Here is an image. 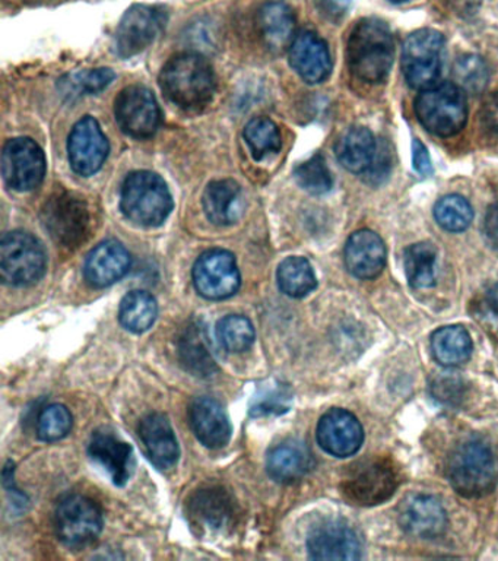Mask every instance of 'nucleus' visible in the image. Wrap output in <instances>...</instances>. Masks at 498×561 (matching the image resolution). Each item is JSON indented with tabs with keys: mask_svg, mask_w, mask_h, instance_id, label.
Returning <instances> with one entry per match:
<instances>
[{
	"mask_svg": "<svg viewBox=\"0 0 498 561\" xmlns=\"http://www.w3.org/2000/svg\"><path fill=\"white\" fill-rule=\"evenodd\" d=\"M159 87L177 107L197 112L213 101L215 75L213 66L197 53H180L163 66Z\"/></svg>",
	"mask_w": 498,
	"mask_h": 561,
	"instance_id": "obj_1",
	"label": "nucleus"
},
{
	"mask_svg": "<svg viewBox=\"0 0 498 561\" xmlns=\"http://www.w3.org/2000/svg\"><path fill=\"white\" fill-rule=\"evenodd\" d=\"M395 44L391 28L378 18H365L349 34L348 66L362 82L379 84L390 77Z\"/></svg>",
	"mask_w": 498,
	"mask_h": 561,
	"instance_id": "obj_2",
	"label": "nucleus"
},
{
	"mask_svg": "<svg viewBox=\"0 0 498 561\" xmlns=\"http://www.w3.org/2000/svg\"><path fill=\"white\" fill-rule=\"evenodd\" d=\"M447 479L454 490L467 499L488 495L496 487L498 463L491 447L470 438L455 447L447 462Z\"/></svg>",
	"mask_w": 498,
	"mask_h": 561,
	"instance_id": "obj_3",
	"label": "nucleus"
},
{
	"mask_svg": "<svg viewBox=\"0 0 498 561\" xmlns=\"http://www.w3.org/2000/svg\"><path fill=\"white\" fill-rule=\"evenodd\" d=\"M120 209L129 221L138 226H162L173 209L166 181L152 171L130 173L122 186Z\"/></svg>",
	"mask_w": 498,
	"mask_h": 561,
	"instance_id": "obj_4",
	"label": "nucleus"
},
{
	"mask_svg": "<svg viewBox=\"0 0 498 561\" xmlns=\"http://www.w3.org/2000/svg\"><path fill=\"white\" fill-rule=\"evenodd\" d=\"M418 120L436 137L449 138L461 132L468 120L465 91L445 82L421 90L416 100Z\"/></svg>",
	"mask_w": 498,
	"mask_h": 561,
	"instance_id": "obj_5",
	"label": "nucleus"
},
{
	"mask_svg": "<svg viewBox=\"0 0 498 561\" xmlns=\"http://www.w3.org/2000/svg\"><path fill=\"white\" fill-rule=\"evenodd\" d=\"M41 222L58 246L76 248L87 242L91 231V214L82 196L65 189L46 197Z\"/></svg>",
	"mask_w": 498,
	"mask_h": 561,
	"instance_id": "obj_6",
	"label": "nucleus"
},
{
	"mask_svg": "<svg viewBox=\"0 0 498 561\" xmlns=\"http://www.w3.org/2000/svg\"><path fill=\"white\" fill-rule=\"evenodd\" d=\"M399 485L398 471L386 458H371L356 463L342 481V495L349 503L378 506L395 495Z\"/></svg>",
	"mask_w": 498,
	"mask_h": 561,
	"instance_id": "obj_7",
	"label": "nucleus"
},
{
	"mask_svg": "<svg viewBox=\"0 0 498 561\" xmlns=\"http://www.w3.org/2000/svg\"><path fill=\"white\" fill-rule=\"evenodd\" d=\"M48 267L43 244L25 231H11L0 242V273L7 285L28 286L44 276Z\"/></svg>",
	"mask_w": 498,
	"mask_h": 561,
	"instance_id": "obj_8",
	"label": "nucleus"
},
{
	"mask_svg": "<svg viewBox=\"0 0 498 561\" xmlns=\"http://www.w3.org/2000/svg\"><path fill=\"white\" fill-rule=\"evenodd\" d=\"M445 37L436 29H418L405 41L403 71L409 87L425 90L436 86L442 72Z\"/></svg>",
	"mask_w": 498,
	"mask_h": 561,
	"instance_id": "obj_9",
	"label": "nucleus"
},
{
	"mask_svg": "<svg viewBox=\"0 0 498 561\" xmlns=\"http://www.w3.org/2000/svg\"><path fill=\"white\" fill-rule=\"evenodd\" d=\"M54 530L67 547H86L94 543L103 530V514L99 506L86 496H67L58 505Z\"/></svg>",
	"mask_w": 498,
	"mask_h": 561,
	"instance_id": "obj_10",
	"label": "nucleus"
},
{
	"mask_svg": "<svg viewBox=\"0 0 498 561\" xmlns=\"http://www.w3.org/2000/svg\"><path fill=\"white\" fill-rule=\"evenodd\" d=\"M240 271L233 253L213 248L202 253L193 267V284L208 301H226L240 289Z\"/></svg>",
	"mask_w": 498,
	"mask_h": 561,
	"instance_id": "obj_11",
	"label": "nucleus"
},
{
	"mask_svg": "<svg viewBox=\"0 0 498 561\" xmlns=\"http://www.w3.org/2000/svg\"><path fill=\"white\" fill-rule=\"evenodd\" d=\"M167 15L162 8L135 5L129 8L117 25L114 49L120 58H132L154 43L166 25Z\"/></svg>",
	"mask_w": 498,
	"mask_h": 561,
	"instance_id": "obj_12",
	"label": "nucleus"
},
{
	"mask_svg": "<svg viewBox=\"0 0 498 561\" xmlns=\"http://www.w3.org/2000/svg\"><path fill=\"white\" fill-rule=\"evenodd\" d=\"M2 175L14 191L29 192L38 188L46 175L43 150L33 139H11L3 146Z\"/></svg>",
	"mask_w": 498,
	"mask_h": 561,
	"instance_id": "obj_13",
	"label": "nucleus"
},
{
	"mask_svg": "<svg viewBox=\"0 0 498 561\" xmlns=\"http://www.w3.org/2000/svg\"><path fill=\"white\" fill-rule=\"evenodd\" d=\"M114 116L122 132L137 139L151 138L162 120L157 99L142 86H130L117 95Z\"/></svg>",
	"mask_w": 498,
	"mask_h": 561,
	"instance_id": "obj_14",
	"label": "nucleus"
},
{
	"mask_svg": "<svg viewBox=\"0 0 498 561\" xmlns=\"http://www.w3.org/2000/svg\"><path fill=\"white\" fill-rule=\"evenodd\" d=\"M67 154L76 175L90 177L103 167L108 155V141L94 117L86 116L74 126Z\"/></svg>",
	"mask_w": 498,
	"mask_h": 561,
	"instance_id": "obj_15",
	"label": "nucleus"
},
{
	"mask_svg": "<svg viewBox=\"0 0 498 561\" xmlns=\"http://www.w3.org/2000/svg\"><path fill=\"white\" fill-rule=\"evenodd\" d=\"M320 447L336 458H348L360 450L365 430L357 417L347 409H329L318 424Z\"/></svg>",
	"mask_w": 498,
	"mask_h": 561,
	"instance_id": "obj_16",
	"label": "nucleus"
},
{
	"mask_svg": "<svg viewBox=\"0 0 498 561\" xmlns=\"http://www.w3.org/2000/svg\"><path fill=\"white\" fill-rule=\"evenodd\" d=\"M398 519L400 528L413 538H437L447 528L446 510L434 496L408 497L399 506Z\"/></svg>",
	"mask_w": 498,
	"mask_h": 561,
	"instance_id": "obj_17",
	"label": "nucleus"
},
{
	"mask_svg": "<svg viewBox=\"0 0 498 561\" xmlns=\"http://www.w3.org/2000/svg\"><path fill=\"white\" fill-rule=\"evenodd\" d=\"M314 560L361 559V543L356 531L344 522L329 521L315 526L307 539Z\"/></svg>",
	"mask_w": 498,
	"mask_h": 561,
	"instance_id": "obj_18",
	"label": "nucleus"
},
{
	"mask_svg": "<svg viewBox=\"0 0 498 561\" xmlns=\"http://www.w3.org/2000/svg\"><path fill=\"white\" fill-rule=\"evenodd\" d=\"M290 63L299 78L307 84H320L332 71V59L328 44L318 34L303 31L295 36L290 46Z\"/></svg>",
	"mask_w": 498,
	"mask_h": 561,
	"instance_id": "obj_19",
	"label": "nucleus"
},
{
	"mask_svg": "<svg viewBox=\"0 0 498 561\" xmlns=\"http://www.w3.org/2000/svg\"><path fill=\"white\" fill-rule=\"evenodd\" d=\"M130 255L128 248L117 240L100 243L87 256L84 277L95 289H105L120 281L129 272Z\"/></svg>",
	"mask_w": 498,
	"mask_h": 561,
	"instance_id": "obj_20",
	"label": "nucleus"
},
{
	"mask_svg": "<svg viewBox=\"0 0 498 561\" xmlns=\"http://www.w3.org/2000/svg\"><path fill=\"white\" fill-rule=\"evenodd\" d=\"M386 265V246L371 230L356 231L345 244V267L360 280H373Z\"/></svg>",
	"mask_w": 498,
	"mask_h": 561,
	"instance_id": "obj_21",
	"label": "nucleus"
},
{
	"mask_svg": "<svg viewBox=\"0 0 498 561\" xmlns=\"http://www.w3.org/2000/svg\"><path fill=\"white\" fill-rule=\"evenodd\" d=\"M139 437L148 459L158 470H171L179 461L180 449L170 421L163 415H150L139 425Z\"/></svg>",
	"mask_w": 498,
	"mask_h": 561,
	"instance_id": "obj_22",
	"label": "nucleus"
},
{
	"mask_svg": "<svg viewBox=\"0 0 498 561\" xmlns=\"http://www.w3.org/2000/svg\"><path fill=\"white\" fill-rule=\"evenodd\" d=\"M90 457L108 472L116 485H125L133 474L135 457L129 443L122 441L114 433L103 430L97 432L88 447Z\"/></svg>",
	"mask_w": 498,
	"mask_h": 561,
	"instance_id": "obj_23",
	"label": "nucleus"
},
{
	"mask_svg": "<svg viewBox=\"0 0 498 561\" xmlns=\"http://www.w3.org/2000/svg\"><path fill=\"white\" fill-rule=\"evenodd\" d=\"M189 420L197 441L205 447L221 449L230 442V420L218 400L208 396L193 400L189 409Z\"/></svg>",
	"mask_w": 498,
	"mask_h": 561,
	"instance_id": "obj_24",
	"label": "nucleus"
},
{
	"mask_svg": "<svg viewBox=\"0 0 498 561\" xmlns=\"http://www.w3.org/2000/svg\"><path fill=\"white\" fill-rule=\"evenodd\" d=\"M188 518L196 528L218 533L233 522V500L221 488H205L190 497Z\"/></svg>",
	"mask_w": 498,
	"mask_h": 561,
	"instance_id": "obj_25",
	"label": "nucleus"
},
{
	"mask_svg": "<svg viewBox=\"0 0 498 561\" xmlns=\"http://www.w3.org/2000/svg\"><path fill=\"white\" fill-rule=\"evenodd\" d=\"M202 205L206 218L215 226H233L244 213L242 188L234 180H217L205 189Z\"/></svg>",
	"mask_w": 498,
	"mask_h": 561,
	"instance_id": "obj_26",
	"label": "nucleus"
},
{
	"mask_svg": "<svg viewBox=\"0 0 498 561\" xmlns=\"http://www.w3.org/2000/svg\"><path fill=\"white\" fill-rule=\"evenodd\" d=\"M311 467L314 455L306 443L299 441L282 442L268 454V474L278 483H294L303 479Z\"/></svg>",
	"mask_w": 498,
	"mask_h": 561,
	"instance_id": "obj_27",
	"label": "nucleus"
},
{
	"mask_svg": "<svg viewBox=\"0 0 498 561\" xmlns=\"http://www.w3.org/2000/svg\"><path fill=\"white\" fill-rule=\"evenodd\" d=\"M257 27L266 48L282 52L295 39V15L284 2H269L257 16Z\"/></svg>",
	"mask_w": 498,
	"mask_h": 561,
	"instance_id": "obj_28",
	"label": "nucleus"
},
{
	"mask_svg": "<svg viewBox=\"0 0 498 561\" xmlns=\"http://www.w3.org/2000/svg\"><path fill=\"white\" fill-rule=\"evenodd\" d=\"M378 151L373 133L366 128H352L337 139L335 153L342 166L356 175H365Z\"/></svg>",
	"mask_w": 498,
	"mask_h": 561,
	"instance_id": "obj_29",
	"label": "nucleus"
},
{
	"mask_svg": "<svg viewBox=\"0 0 498 561\" xmlns=\"http://www.w3.org/2000/svg\"><path fill=\"white\" fill-rule=\"evenodd\" d=\"M208 340L205 328H202L201 324H189L181 333L179 340L180 360L183 362L186 370H189L195 377H210L217 370Z\"/></svg>",
	"mask_w": 498,
	"mask_h": 561,
	"instance_id": "obj_30",
	"label": "nucleus"
},
{
	"mask_svg": "<svg viewBox=\"0 0 498 561\" xmlns=\"http://www.w3.org/2000/svg\"><path fill=\"white\" fill-rule=\"evenodd\" d=\"M432 349L434 358L442 366L458 367L470 360L474 344L470 332L459 324H451L438 329L432 336Z\"/></svg>",
	"mask_w": 498,
	"mask_h": 561,
	"instance_id": "obj_31",
	"label": "nucleus"
},
{
	"mask_svg": "<svg viewBox=\"0 0 498 561\" xmlns=\"http://www.w3.org/2000/svg\"><path fill=\"white\" fill-rule=\"evenodd\" d=\"M437 248L430 243H417L404 253V268L412 289L436 285Z\"/></svg>",
	"mask_w": 498,
	"mask_h": 561,
	"instance_id": "obj_32",
	"label": "nucleus"
},
{
	"mask_svg": "<svg viewBox=\"0 0 498 561\" xmlns=\"http://www.w3.org/2000/svg\"><path fill=\"white\" fill-rule=\"evenodd\" d=\"M157 316V302L146 291H130L120 303L119 320L122 327L130 332H146L155 323Z\"/></svg>",
	"mask_w": 498,
	"mask_h": 561,
	"instance_id": "obj_33",
	"label": "nucleus"
},
{
	"mask_svg": "<svg viewBox=\"0 0 498 561\" xmlns=\"http://www.w3.org/2000/svg\"><path fill=\"white\" fill-rule=\"evenodd\" d=\"M278 285L282 293L293 298L306 297L318 285L310 262L304 257H286L277 272Z\"/></svg>",
	"mask_w": 498,
	"mask_h": 561,
	"instance_id": "obj_34",
	"label": "nucleus"
},
{
	"mask_svg": "<svg viewBox=\"0 0 498 561\" xmlns=\"http://www.w3.org/2000/svg\"><path fill=\"white\" fill-rule=\"evenodd\" d=\"M244 139L251 148L253 158L257 162L266 155L277 154L282 145L280 129L276 122L268 117H256L248 122L244 128Z\"/></svg>",
	"mask_w": 498,
	"mask_h": 561,
	"instance_id": "obj_35",
	"label": "nucleus"
},
{
	"mask_svg": "<svg viewBox=\"0 0 498 561\" xmlns=\"http://www.w3.org/2000/svg\"><path fill=\"white\" fill-rule=\"evenodd\" d=\"M217 339L228 353H244L255 343V327L246 316L230 315L219 320Z\"/></svg>",
	"mask_w": 498,
	"mask_h": 561,
	"instance_id": "obj_36",
	"label": "nucleus"
},
{
	"mask_svg": "<svg viewBox=\"0 0 498 561\" xmlns=\"http://www.w3.org/2000/svg\"><path fill=\"white\" fill-rule=\"evenodd\" d=\"M434 218L438 226L450 233H461L471 226L474 209L465 197L449 195L442 197L434 208Z\"/></svg>",
	"mask_w": 498,
	"mask_h": 561,
	"instance_id": "obj_37",
	"label": "nucleus"
},
{
	"mask_svg": "<svg viewBox=\"0 0 498 561\" xmlns=\"http://www.w3.org/2000/svg\"><path fill=\"white\" fill-rule=\"evenodd\" d=\"M114 79V72L107 67L101 69H91L76 72V74L66 75L61 79L59 87L63 94L67 97H79L87 94H95L108 87Z\"/></svg>",
	"mask_w": 498,
	"mask_h": 561,
	"instance_id": "obj_38",
	"label": "nucleus"
},
{
	"mask_svg": "<svg viewBox=\"0 0 498 561\" xmlns=\"http://www.w3.org/2000/svg\"><path fill=\"white\" fill-rule=\"evenodd\" d=\"M294 177L299 188L311 195H323L331 191L333 186L332 173L319 154L299 164L294 170Z\"/></svg>",
	"mask_w": 498,
	"mask_h": 561,
	"instance_id": "obj_39",
	"label": "nucleus"
},
{
	"mask_svg": "<svg viewBox=\"0 0 498 561\" xmlns=\"http://www.w3.org/2000/svg\"><path fill=\"white\" fill-rule=\"evenodd\" d=\"M456 86L471 94H480L487 87L489 74L483 59L467 54L456 61L454 66Z\"/></svg>",
	"mask_w": 498,
	"mask_h": 561,
	"instance_id": "obj_40",
	"label": "nucleus"
},
{
	"mask_svg": "<svg viewBox=\"0 0 498 561\" xmlns=\"http://www.w3.org/2000/svg\"><path fill=\"white\" fill-rule=\"evenodd\" d=\"M293 394L289 386L277 383L261 387L251 404L252 417L280 416L289 411Z\"/></svg>",
	"mask_w": 498,
	"mask_h": 561,
	"instance_id": "obj_41",
	"label": "nucleus"
},
{
	"mask_svg": "<svg viewBox=\"0 0 498 561\" xmlns=\"http://www.w3.org/2000/svg\"><path fill=\"white\" fill-rule=\"evenodd\" d=\"M72 429V415L65 405L52 404L40 412L37 420V436L43 442H58Z\"/></svg>",
	"mask_w": 498,
	"mask_h": 561,
	"instance_id": "obj_42",
	"label": "nucleus"
},
{
	"mask_svg": "<svg viewBox=\"0 0 498 561\" xmlns=\"http://www.w3.org/2000/svg\"><path fill=\"white\" fill-rule=\"evenodd\" d=\"M468 385L465 379L455 371H442L434 374L430 381V394L438 404L446 407H458L467 396Z\"/></svg>",
	"mask_w": 498,
	"mask_h": 561,
	"instance_id": "obj_43",
	"label": "nucleus"
},
{
	"mask_svg": "<svg viewBox=\"0 0 498 561\" xmlns=\"http://www.w3.org/2000/svg\"><path fill=\"white\" fill-rule=\"evenodd\" d=\"M471 314L484 328L498 329V282L476 294L471 303Z\"/></svg>",
	"mask_w": 498,
	"mask_h": 561,
	"instance_id": "obj_44",
	"label": "nucleus"
},
{
	"mask_svg": "<svg viewBox=\"0 0 498 561\" xmlns=\"http://www.w3.org/2000/svg\"><path fill=\"white\" fill-rule=\"evenodd\" d=\"M390 153V148L378 145L373 163H371L369 170L365 173L367 183L373 186L382 184L390 177L392 166Z\"/></svg>",
	"mask_w": 498,
	"mask_h": 561,
	"instance_id": "obj_45",
	"label": "nucleus"
},
{
	"mask_svg": "<svg viewBox=\"0 0 498 561\" xmlns=\"http://www.w3.org/2000/svg\"><path fill=\"white\" fill-rule=\"evenodd\" d=\"M480 128L489 138L498 139V92L484 100L480 109Z\"/></svg>",
	"mask_w": 498,
	"mask_h": 561,
	"instance_id": "obj_46",
	"label": "nucleus"
},
{
	"mask_svg": "<svg viewBox=\"0 0 498 561\" xmlns=\"http://www.w3.org/2000/svg\"><path fill=\"white\" fill-rule=\"evenodd\" d=\"M319 14L331 23H340L352 7V0H315Z\"/></svg>",
	"mask_w": 498,
	"mask_h": 561,
	"instance_id": "obj_47",
	"label": "nucleus"
},
{
	"mask_svg": "<svg viewBox=\"0 0 498 561\" xmlns=\"http://www.w3.org/2000/svg\"><path fill=\"white\" fill-rule=\"evenodd\" d=\"M412 163L413 168H416L420 175H432L433 164L432 158H430L429 150L424 143L418 141V139L412 143Z\"/></svg>",
	"mask_w": 498,
	"mask_h": 561,
	"instance_id": "obj_48",
	"label": "nucleus"
},
{
	"mask_svg": "<svg viewBox=\"0 0 498 561\" xmlns=\"http://www.w3.org/2000/svg\"><path fill=\"white\" fill-rule=\"evenodd\" d=\"M483 229L488 243L498 248V204L489 206L485 214Z\"/></svg>",
	"mask_w": 498,
	"mask_h": 561,
	"instance_id": "obj_49",
	"label": "nucleus"
},
{
	"mask_svg": "<svg viewBox=\"0 0 498 561\" xmlns=\"http://www.w3.org/2000/svg\"><path fill=\"white\" fill-rule=\"evenodd\" d=\"M391 3H395V5H400V3H407L409 0H390Z\"/></svg>",
	"mask_w": 498,
	"mask_h": 561,
	"instance_id": "obj_50",
	"label": "nucleus"
}]
</instances>
